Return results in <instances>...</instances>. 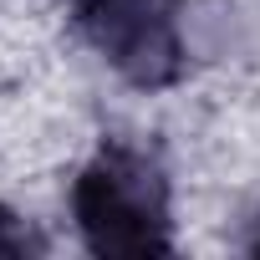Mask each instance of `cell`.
Here are the masks:
<instances>
[{"label":"cell","mask_w":260,"mask_h":260,"mask_svg":"<svg viewBox=\"0 0 260 260\" xmlns=\"http://www.w3.org/2000/svg\"><path fill=\"white\" fill-rule=\"evenodd\" d=\"M72 219L92 255H169V179L153 153L107 138L72 184Z\"/></svg>","instance_id":"obj_1"},{"label":"cell","mask_w":260,"mask_h":260,"mask_svg":"<svg viewBox=\"0 0 260 260\" xmlns=\"http://www.w3.org/2000/svg\"><path fill=\"white\" fill-rule=\"evenodd\" d=\"M87 41L138 87H169L184 72L179 6L174 0H82Z\"/></svg>","instance_id":"obj_2"},{"label":"cell","mask_w":260,"mask_h":260,"mask_svg":"<svg viewBox=\"0 0 260 260\" xmlns=\"http://www.w3.org/2000/svg\"><path fill=\"white\" fill-rule=\"evenodd\" d=\"M41 250H46V240H41L31 224L0 214V255H41Z\"/></svg>","instance_id":"obj_3"},{"label":"cell","mask_w":260,"mask_h":260,"mask_svg":"<svg viewBox=\"0 0 260 260\" xmlns=\"http://www.w3.org/2000/svg\"><path fill=\"white\" fill-rule=\"evenodd\" d=\"M255 230H260V219H255ZM250 250H260V235H255V240H250Z\"/></svg>","instance_id":"obj_4"}]
</instances>
